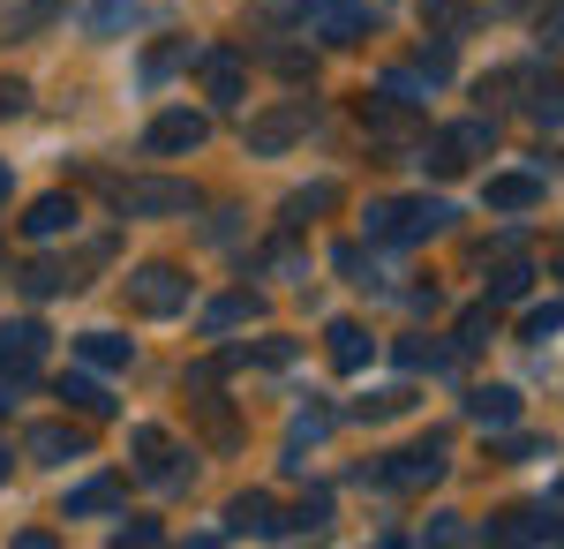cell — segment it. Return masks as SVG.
<instances>
[{"label":"cell","mask_w":564,"mask_h":549,"mask_svg":"<svg viewBox=\"0 0 564 549\" xmlns=\"http://www.w3.org/2000/svg\"><path fill=\"white\" fill-rule=\"evenodd\" d=\"M377 31V8L369 0H308V39L324 45H354Z\"/></svg>","instance_id":"6da1fadb"},{"label":"cell","mask_w":564,"mask_h":549,"mask_svg":"<svg viewBox=\"0 0 564 549\" xmlns=\"http://www.w3.org/2000/svg\"><path fill=\"white\" fill-rule=\"evenodd\" d=\"M129 301L143 316H174V309H188V279H181L174 263H143L129 279Z\"/></svg>","instance_id":"7a4b0ae2"},{"label":"cell","mask_w":564,"mask_h":549,"mask_svg":"<svg viewBox=\"0 0 564 549\" xmlns=\"http://www.w3.org/2000/svg\"><path fill=\"white\" fill-rule=\"evenodd\" d=\"M444 460H452V444H444V437H430V444L391 452V466H377V482H384V489H422V482H436V474H444Z\"/></svg>","instance_id":"3957f363"},{"label":"cell","mask_w":564,"mask_h":549,"mask_svg":"<svg viewBox=\"0 0 564 549\" xmlns=\"http://www.w3.org/2000/svg\"><path fill=\"white\" fill-rule=\"evenodd\" d=\"M39 362H45V324H0V377L8 384H31L39 377Z\"/></svg>","instance_id":"277c9868"},{"label":"cell","mask_w":564,"mask_h":549,"mask_svg":"<svg viewBox=\"0 0 564 549\" xmlns=\"http://www.w3.org/2000/svg\"><path fill=\"white\" fill-rule=\"evenodd\" d=\"M497 143V128L489 121H459V128H444V136H430V173H459L467 159H481Z\"/></svg>","instance_id":"5b68a950"},{"label":"cell","mask_w":564,"mask_h":549,"mask_svg":"<svg viewBox=\"0 0 564 549\" xmlns=\"http://www.w3.org/2000/svg\"><path fill=\"white\" fill-rule=\"evenodd\" d=\"M135 452H143V482H159V489H181V482L196 474V460L174 452V437H166V429H135Z\"/></svg>","instance_id":"8992f818"},{"label":"cell","mask_w":564,"mask_h":549,"mask_svg":"<svg viewBox=\"0 0 564 549\" xmlns=\"http://www.w3.org/2000/svg\"><path fill=\"white\" fill-rule=\"evenodd\" d=\"M121 212L151 218V212H196V189L188 181H129L121 189Z\"/></svg>","instance_id":"52a82bcc"},{"label":"cell","mask_w":564,"mask_h":549,"mask_svg":"<svg viewBox=\"0 0 564 549\" xmlns=\"http://www.w3.org/2000/svg\"><path fill=\"white\" fill-rule=\"evenodd\" d=\"M452 226V204L444 196H414V204H391V241H430Z\"/></svg>","instance_id":"ba28073f"},{"label":"cell","mask_w":564,"mask_h":549,"mask_svg":"<svg viewBox=\"0 0 564 549\" xmlns=\"http://www.w3.org/2000/svg\"><path fill=\"white\" fill-rule=\"evenodd\" d=\"M204 136H212V121H204V114H188V106H174V114H159V121H151L143 143H151V151H196Z\"/></svg>","instance_id":"9c48e42d"},{"label":"cell","mask_w":564,"mask_h":549,"mask_svg":"<svg viewBox=\"0 0 564 549\" xmlns=\"http://www.w3.org/2000/svg\"><path fill=\"white\" fill-rule=\"evenodd\" d=\"M196 68L212 76V98H218V106H241V53H226V45H204V53H196Z\"/></svg>","instance_id":"30bf717a"},{"label":"cell","mask_w":564,"mask_h":549,"mask_svg":"<svg viewBox=\"0 0 564 549\" xmlns=\"http://www.w3.org/2000/svg\"><path fill=\"white\" fill-rule=\"evenodd\" d=\"M467 415H475L481 429H512L520 422V391H512V384H481L475 399H467Z\"/></svg>","instance_id":"8fae6325"},{"label":"cell","mask_w":564,"mask_h":549,"mask_svg":"<svg viewBox=\"0 0 564 549\" xmlns=\"http://www.w3.org/2000/svg\"><path fill=\"white\" fill-rule=\"evenodd\" d=\"M23 452H31V460H84V452H90V437H84V429L45 422V429H31V437H23Z\"/></svg>","instance_id":"7c38bea8"},{"label":"cell","mask_w":564,"mask_h":549,"mask_svg":"<svg viewBox=\"0 0 564 549\" xmlns=\"http://www.w3.org/2000/svg\"><path fill=\"white\" fill-rule=\"evenodd\" d=\"M302 128H308V98H294L286 114H271V121H257V128H249V143H257V151H286V143H294Z\"/></svg>","instance_id":"4fadbf2b"},{"label":"cell","mask_w":564,"mask_h":549,"mask_svg":"<svg viewBox=\"0 0 564 549\" xmlns=\"http://www.w3.org/2000/svg\"><path fill=\"white\" fill-rule=\"evenodd\" d=\"M263 316V301L257 294H226V301H212V309H204V332H234V324H257Z\"/></svg>","instance_id":"5bb4252c"},{"label":"cell","mask_w":564,"mask_h":549,"mask_svg":"<svg viewBox=\"0 0 564 549\" xmlns=\"http://www.w3.org/2000/svg\"><path fill=\"white\" fill-rule=\"evenodd\" d=\"M534 196H542L534 173H497V181H489V212H527Z\"/></svg>","instance_id":"9a60e30c"},{"label":"cell","mask_w":564,"mask_h":549,"mask_svg":"<svg viewBox=\"0 0 564 549\" xmlns=\"http://www.w3.org/2000/svg\"><path fill=\"white\" fill-rule=\"evenodd\" d=\"M53 8H61V0H8V8H0V31H8V39H31Z\"/></svg>","instance_id":"2e32d148"},{"label":"cell","mask_w":564,"mask_h":549,"mask_svg":"<svg viewBox=\"0 0 564 549\" xmlns=\"http://www.w3.org/2000/svg\"><path fill=\"white\" fill-rule=\"evenodd\" d=\"M23 226H31V234H39V241H53V234H61V226H76V204H68V196H39V204H31V218H23Z\"/></svg>","instance_id":"e0dca14e"},{"label":"cell","mask_w":564,"mask_h":549,"mask_svg":"<svg viewBox=\"0 0 564 549\" xmlns=\"http://www.w3.org/2000/svg\"><path fill=\"white\" fill-rule=\"evenodd\" d=\"M324 338H332V362H339V369H361V362H369V332H361V324H347V316H339Z\"/></svg>","instance_id":"ac0fdd59"},{"label":"cell","mask_w":564,"mask_h":549,"mask_svg":"<svg viewBox=\"0 0 564 549\" xmlns=\"http://www.w3.org/2000/svg\"><path fill=\"white\" fill-rule=\"evenodd\" d=\"M61 399L84 407V415H113V391H106L98 377H61Z\"/></svg>","instance_id":"d6986e66"},{"label":"cell","mask_w":564,"mask_h":549,"mask_svg":"<svg viewBox=\"0 0 564 549\" xmlns=\"http://www.w3.org/2000/svg\"><path fill=\"white\" fill-rule=\"evenodd\" d=\"M84 362H98V369H121V362H129V338H121V332H84Z\"/></svg>","instance_id":"ffe728a7"},{"label":"cell","mask_w":564,"mask_h":549,"mask_svg":"<svg viewBox=\"0 0 564 549\" xmlns=\"http://www.w3.org/2000/svg\"><path fill=\"white\" fill-rule=\"evenodd\" d=\"M271 527H279V519H271V497H241V505H234V535H271Z\"/></svg>","instance_id":"44dd1931"},{"label":"cell","mask_w":564,"mask_h":549,"mask_svg":"<svg viewBox=\"0 0 564 549\" xmlns=\"http://www.w3.org/2000/svg\"><path fill=\"white\" fill-rule=\"evenodd\" d=\"M196 53H204V45H159V53H151V61H143V76H151V84H166V76H174V68H188V61H196Z\"/></svg>","instance_id":"7402d4cb"},{"label":"cell","mask_w":564,"mask_h":549,"mask_svg":"<svg viewBox=\"0 0 564 549\" xmlns=\"http://www.w3.org/2000/svg\"><path fill=\"white\" fill-rule=\"evenodd\" d=\"M113 497H121V482H84V489L68 497V519H84V512H106Z\"/></svg>","instance_id":"603a6c76"},{"label":"cell","mask_w":564,"mask_h":549,"mask_svg":"<svg viewBox=\"0 0 564 549\" xmlns=\"http://www.w3.org/2000/svg\"><path fill=\"white\" fill-rule=\"evenodd\" d=\"M135 23V0H98V8H90V31H98V39H106V31H129Z\"/></svg>","instance_id":"cb8c5ba5"},{"label":"cell","mask_w":564,"mask_h":549,"mask_svg":"<svg viewBox=\"0 0 564 549\" xmlns=\"http://www.w3.org/2000/svg\"><path fill=\"white\" fill-rule=\"evenodd\" d=\"M61 287H76V271H61V263H31L23 271V294H61Z\"/></svg>","instance_id":"d4e9b609"},{"label":"cell","mask_w":564,"mask_h":549,"mask_svg":"<svg viewBox=\"0 0 564 549\" xmlns=\"http://www.w3.org/2000/svg\"><path fill=\"white\" fill-rule=\"evenodd\" d=\"M527 279H534L527 263H497V279H489V301H520V294H527Z\"/></svg>","instance_id":"484cf974"},{"label":"cell","mask_w":564,"mask_h":549,"mask_svg":"<svg viewBox=\"0 0 564 549\" xmlns=\"http://www.w3.org/2000/svg\"><path fill=\"white\" fill-rule=\"evenodd\" d=\"M422 23L452 31V23H467V8H459V0H422Z\"/></svg>","instance_id":"4316f807"},{"label":"cell","mask_w":564,"mask_h":549,"mask_svg":"<svg viewBox=\"0 0 564 549\" xmlns=\"http://www.w3.org/2000/svg\"><path fill=\"white\" fill-rule=\"evenodd\" d=\"M550 332H564V301H550V309L527 316V338H550Z\"/></svg>","instance_id":"83f0119b"},{"label":"cell","mask_w":564,"mask_h":549,"mask_svg":"<svg viewBox=\"0 0 564 549\" xmlns=\"http://www.w3.org/2000/svg\"><path fill=\"white\" fill-rule=\"evenodd\" d=\"M308 212H332V189H302V196L286 204V218H308Z\"/></svg>","instance_id":"f1b7e54d"},{"label":"cell","mask_w":564,"mask_h":549,"mask_svg":"<svg viewBox=\"0 0 564 549\" xmlns=\"http://www.w3.org/2000/svg\"><path fill=\"white\" fill-rule=\"evenodd\" d=\"M324 519H332V497H308V505L294 512V519H286V527H294V535H302V527H324Z\"/></svg>","instance_id":"f546056e"},{"label":"cell","mask_w":564,"mask_h":549,"mask_svg":"<svg viewBox=\"0 0 564 549\" xmlns=\"http://www.w3.org/2000/svg\"><path fill=\"white\" fill-rule=\"evenodd\" d=\"M534 121L550 128V121H564V84L557 90H542V98H534Z\"/></svg>","instance_id":"4dcf8cb0"},{"label":"cell","mask_w":564,"mask_h":549,"mask_svg":"<svg viewBox=\"0 0 564 549\" xmlns=\"http://www.w3.org/2000/svg\"><path fill=\"white\" fill-rule=\"evenodd\" d=\"M361 226H369V241H391V204H369V218H361Z\"/></svg>","instance_id":"1f68e13d"},{"label":"cell","mask_w":564,"mask_h":549,"mask_svg":"<svg viewBox=\"0 0 564 549\" xmlns=\"http://www.w3.org/2000/svg\"><path fill=\"white\" fill-rule=\"evenodd\" d=\"M23 106H31V90H23V84H0V114H23Z\"/></svg>","instance_id":"d6a6232c"},{"label":"cell","mask_w":564,"mask_h":549,"mask_svg":"<svg viewBox=\"0 0 564 549\" xmlns=\"http://www.w3.org/2000/svg\"><path fill=\"white\" fill-rule=\"evenodd\" d=\"M542 39H550V45H564V0L550 8V15H542Z\"/></svg>","instance_id":"836d02e7"},{"label":"cell","mask_w":564,"mask_h":549,"mask_svg":"<svg viewBox=\"0 0 564 549\" xmlns=\"http://www.w3.org/2000/svg\"><path fill=\"white\" fill-rule=\"evenodd\" d=\"M0 482H8V452H0Z\"/></svg>","instance_id":"e575fe53"},{"label":"cell","mask_w":564,"mask_h":549,"mask_svg":"<svg viewBox=\"0 0 564 549\" xmlns=\"http://www.w3.org/2000/svg\"><path fill=\"white\" fill-rule=\"evenodd\" d=\"M0 196H8V166H0Z\"/></svg>","instance_id":"d590c367"}]
</instances>
